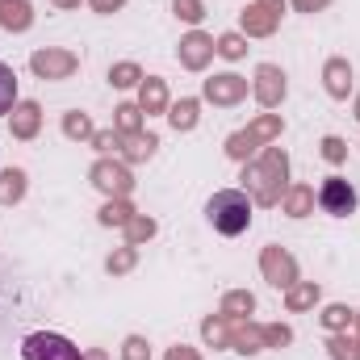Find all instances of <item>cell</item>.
I'll return each mask as SVG.
<instances>
[{"mask_svg":"<svg viewBox=\"0 0 360 360\" xmlns=\"http://www.w3.org/2000/svg\"><path fill=\"white\" fill-rule=\"evenodd\" d=\"M139 109L143 113H168V84L160 76H147L139 84Z\"/></svg>","mask_w":360,"mask_h":360,"instance_id":"ac0fdd59","label":"cell"},{"mask_svg":"<svg viewBox=\"0 0 360 360\" xmlns=\"http://www.w3.org/2000/svg\"><path fill=\"white\" fill-rule=\"evenodd\" d=\"M63 134H68L72 143H92L96 126H92V117L84 109H68V113H63Z\"/></svg>","mask_w":360,"mask_h":360,"instance_id":"603a6c76","label":"cell"},{"mask_svg":"<svg viewBox=\"0 0 360 360\" xmlns=\"http://www.w3.org/2000/svg\"><path fill=\"white\" fill-rule=\"evenodd\" d=\"M356 327H360V310H356Z\"/></svg>","mask_w":360,"mask_h":360,"instance_id":"7dc6e473","label":"cell"},{"mask_svg":"<svg viewBox=\"0 0 360 360\" xmlns=\"http://www.w3.org/2000/svg\"><path fill=\"white\" fill-rule=\"evenodd\" d=\"M122 360H151V344L143 335H126L122 344Z\"/></svg>","mask_w":360,"mask_h":360,"instance_id":"8d00e7d4","label":"cell"},{"mask_svg":"<svg viewBox=\"0 0 360 360\" xmlns=\"http://www.w3.org/2000/svg\"><path fill=\"white\" fill-rule=\"evenodd\" d=\"M264 331V348H285V344H293V331L285 327V323H269V327H260Z\"/></svg>","mask_w":360,"mask_h":360,"instance_id":"d590c367","label":"cell"},{"mask_svg":"<svg viewBox=\"0 0 360 360\" xmlns=\"http://www.w3.org/2000/svg\"><path fill=\"white\" fill-rule=\"evenodd\" d=\"M51 4H55V8H68V13H72V8H80V0H51Z\"/></svg>","mask_w":360,"mask_h":360,"instance_id":"7bdbcfd3","label":"cell"},{"mask_svg":"<svg viewBox=\"0 0 360 360\" xmlns=\"http://www.w3.org/2000/svg\"><path fill=\"white\" fill-rule=\"evenodd\" d=\"M38 130H42V105L38 101H17L13 117H8V134L30 143V139H38Z\"/></svg>","mask_w":360,"mask_h":360,"instance_id":"7c38bea8","label":"cell"},{"mask_svg":"<svg viewBox=\"0 0 360 360\" xmlns=\"http://www.w3.org/2000/svg\"><path fill=\"white\" fill-rule=\"evenodd\" d=\"M319 151H323L327 164H344V160H348V143H344L340 134H327V139L319 143Z\"/></svg>","mask_w":360,"mask_h":360,"instance_id":"e575fe53","label":"cell"},{"mask_svg":"<svg viewBox=\"0 0 360 360\" xmlns=\"http://www.w3.org/2000/svg\"><path fill=\"white\" fill-rule=\"evenodd\" d=\"M13 105H17V76L8 63H0V117L13 113Z\"/></svg>","mask_w":360,"mask_h":360,"instance_id":"1f68e13d","label":"cell"},{"mask_svg":"<svg viewBox=\"0 0 360 360\" xmlns=\"http://www.w3.org/2000/svg\"><path fill=\"white\" fill-rule=\"evenodd\" d=\"M89 180L105 193V197H130V188H134V176H130V168L122 164V160H109V155H101L96 164H92Z\"/></svg>","mask_w":360,"mask_h":360,"instance_id":"8992f818","label":"cell"},{"mask_svg":"<svg viewBox=\"0 0 360 360\" xmlns=\"http://www.w3.org/2000/svg\"><path fill=\"white\" fill-rule=\"evenodd\" d=\"M214 51H218L222 59H231V63H235V59H243V55H248V38H243V34H222V38L214 42Z\"/></svg>","mask_w":360,"mask_h":360,"instance_id":"d6a6232c","label":"cell"},{"mask_svg":"<svg viewBox=\"0 0 360 360\" xmlns=\"http://www.w3.org/2000/svg\"><path fill=\"white\" fill-rule=\"evenodd\" d=\"M134 260H139V248H130V243H126V248H117V252H113V256L105 260V272L122 276V272H130V269H134Z\"/></svg>","mask_w":360,"mask_h":360,"instance_id":"836d02e7","label":"cell"},{"mask_svg":"<svg viewBox=\"0 0 360 360\" xmlns=\"http://www.w3.org/2000/svg\"><path fill=\"white\" fill-rule=\"evenodd\" d=\"M134 214H139V210H134L126 197H109V201L101 205V214H96V218H101V226H126Z\"/></svg>","mask_w":360,"mask_h":360,"instance_id":"cb8c5ba5","label":"cell"},{"mask_svg":"<svg viewBox=\"0 0 360 360\" xmlns=\"http://www.w3.org/2000/svg\"><path fill=\"white\" fill-rule=\"evenodd\" d=\"M122 231H126V243H130V248H139V243L155 239V231H160V226H155V218H147V214H134V218H130Z\"/></svg>","mask_w":360,"mask_h":360,"instance_id":"f546056e","label":"cell"},{"mask_svg":"<svg viewBox=\"0 0 360 360\" xmlns=\"http://www.w3.org/2000/svg\"><path fill=\"white\" fill-rule=\"evenodd\" d=\"M319 297H323L319 281H297V285H289V289H285V306H289L293 314L314 310V306H319Z\"/></svg>","mask_w":360,"mask_h":360,"instance_id":"ffe728a7","label":"cell"},{"mask_svg":"<svg viewBox=\"0 0 360 360\" xmlns=\"http://www.w3.org/2000/svg\"><path fill=\"white\" fill-rule=\"evenodd\" d=\"M248 80L243 76H235V72H222V76H210L205 84H201V96L210 101V105H222V109H231V105H239L243 96H248Z\"/></svg>","mask_w":360,"mask_h":360,"instance_id":"9c48e42d","label":"cell"},{"mask_svg":"<svg viewBox=\"0 0 360 360\" xmlns=\"http://www.w3.org/2000/svg\"><path fill=\"white\" fill-rule=\"evenodd\" d=\"M243 193L256 205H281V197L289 193V155L281 147H269L260 160L243 164Z\"/></svg>","mask_w":360,"mask_h":360,"instance_id":"6da1fadb","label":"cell"},{"mask_svg":"<svg viewBox=\"0 0 360 360\" xmlns=\"http://www.w3.org/2000/svg\"><path fill=\"white\" fill-rule=\"evenodd\" d=\"M231 348L243 352V356H256V352H264V331H260L252 319H239V323L231 327Z\"/></svg>","mask_w":360,"mask_h":360,"instance_id":"9a60e30c","label":"cell"},{"mask_svg":"<svg viewBox=\"0 0 360 360\" xmlns=\"http://www.w3.org/2000/svg\"><path fill=\"white\" fill-rule=\"evenodd\" d=\"M201 340H205L210 348H231V319H222V314L205 319V323H201Z\"/></svg>","mask_w":360,"mask_h":360,"instance_id":"4316f807","label":"cell"},{"mask_svg":"<svg viewBox=\"0 0 360 360\" xmlns=\"http://www.w3.org/2000/svg\"><path fill=\"white\" fill-rule=\"evenodd\" d=\"M205 218L218 235H243L252 226V197L243 188H218L210 201H205Z\"/></svg>","mask_w":360,"mask_h":360,"instance_id":"7a4b0ae2","label":"cell"},{"mask_svg":"<svg viewBox=\"0 0 360 360\" xmlns=\"http://www.w3.org/2000/svg\"><path fill=\"white\" fill-rule=\"evenodd\" d=\"M319 319H323V327H327V331H348V327L356 323V310H348L344 302H335V306H327Z\"/></svg>","mask_w":360,"mask_h":360,"instance_id":"4dcf8cb0","label":"cell"},{"mask_svg":"<svg viewBox=\"0 0 360 360\" xmlns=\"http://www.w3.org/2000/svg\"><path fill=\"white\" fill-rule=\"evenodd\" d=\"M252 310H256V293H248V289H231V293L222 297V306H218V314L231 319V323L252 319Z\"/></svg>","mask_w":360,"mask_h":360,"instance_id":"44dd1931","label":"cell"},{"mask_svg":"<svg viewBox=\"0 0 360 360\" xmlns=\"http://www.w3.org/2000/svg\"><path fill=\"white\" fill-rule=\"evenodd\" d=\"M214 55H218V51H214V38H210V34H201V30H193V34H184V38H180V51H176L180 68H188V72H205Z\"/></svg>","mask_w":360,"mask_h":360,"instance_id":"8fae6325","label":"cell"},{"mask_svg":"<svg viewBox=\"0 0 360 360\" xmlns=\"http://www.w3.org/2000/svg\"><path fill=\"white\" fill-rule=\"evenodd\" d=\"M92 147H96L101 155L122 151V134H117V130H96V134H92Z\"/></svg>","mask_w":360,"mask_h":360,"instance_id":"f35d334b","label":"cell"},{"mask_svg":"<svg viewBox=\"0 0 360 360\" xmlns=\"http://www.w3.org/2000/svg\"><path fill=\"white\" fill-rule=\"evenodd\" d=\"M155 147H160V139L139 130V134H122V151H117V155H122L126 164H147V160L155 155Z\"/></svg>","mask_w":360,"mask_h":360,"instance_id":"e0dca14e","label":"cell"},{"mask_svg":"<svg viewBox=\"0 0 360 360\" xmlns=\"http://www.w3.org/2000/svg\"><path fill=\"white\" fill-rule=\"evenodd\" d=\"M260 272H264V281H269V285H276V289L297 285V260H293L281 243H269V248L260 252Z\"/></svg>","mask_w":360,"mask_h":360,"instance_id":"ba28073f","label":"cell"},{"mask_svg":"<svg viewBox=\"0 0 360 360\" xmlns=\"http://www.w3.org/2000/svg\"><path fill=\"white\" fill-rule=\"evenodd\" d=\"M281 130H285L281 113H260L248 130H235V134L226 139V155H231V160H239V164H248V160L256 155V147H269Z\"/></svg>","mask_w":360,"mask_h":360,"instance_id":"3957f363","label":"cell"},{"mask_svg":"<svg viewBox=\"0 0 360 360\" xmlns=\"http://www.w3.org/2000/svg\"><path fill=\"white\" fill-rule=\"evenodd\" d=\"M276 21H281V13H272L269 4H260V0H252L243 8V17H239V25H243L248 38H269V34H276Z\"/></svg>","mask_w":360,"mask_h":360,"instance_id":"4fadbf2b","label":"cell"},{"mask_svg":"<svg viewBox=\"0 0 360 360\" xmlns=\"http://www.w3.org/2000/svg\"><path fill=\"white\" fill-rule=\"evenodd\" d=\"M143 80H147V76H143V68H139V63H130V59L109 68V84H113V89H139Z\"/></svg>","mask_w":360,"mask_h":360,"instance_id":"f1b7e54d","label":"cell"},{"mask_svg":"<svg viewBox=\"0 0 360 360\" xmlns=\"http://www.w3.org/2000/svg\"><path fill=\"white\" fill-rule=\"evenodd\" d=\"M260 4H269L272 13H285V0H260Z\"/></svg>","mask_w":360,"mask_h":360,"instance_id":"ee69618b","label":"cell"},{"mask_svg":"<svg viewBox=\"0 0 360 360\" xmlns=\"http://www.w3.org/2000/svg\"><path fill=\"white\" fill-rule=\"evenodd\" d=\"M30 72L38 80H72L80 72V55L63 51V46H42V51L30 55Z\"/></svg>","mask_w":360,"mask_h":360,"instance_id":"5b68a950","label":"cell"},{"mask_svg":"<svg viewBox=\"0 0 360 360\" xmlns=\"http://www.w3.org/2000/svg\"><path fill=\"white\" fill-rule=\"evenodd\" d=\"M197 117H201V101H197V96H180V101L168 105V122H172V130H193Z\"/></svg>","mask_w":360,"mask_h":360,"instance_id":"7402d4cb","label":"cell"},{"mask_svg":"<svg viewBox=\"0 0 360 360\" xmlns=\"http://www.w3.org/2000/svg\"><path fill=\"white\" fill-rule=\"evenodd\" d=\"M21 360H84L80 348L59 331H34L21 340Z\"/></svg>","mask_w":360,"mask_h":360,"instance_id":"277c9868","label":"cell"},{"mask_svg":"<svg viewBox=\"0 0 360 360\" xmlns=\"http://www.w3.org/2000/svg\"><path fill=\"white\" fill-rule=\"evenodd\" d=\"M89 4H92V13H101V17H109V13H117V8H122L126 0H89Z\"/></svg>","mask_w":360,"mask_h":360,"instance_id":"60d3db41","label":"cell"},{"mask_svg":"<svg viewBox=\"0 0 360 360\" xmlns=\"http://www.w3.org/2000/svg\"><path fill=\"white\" fill-rule=\"evenodd\" d=\"M84 360H109V356H105L101 348H92V352H84Z\"/></svg>","mask_w":360,"mask_h":360,"instance_id":"f6af8a7d","label":"cell"},{"mask_svg":"<svg viewBox=\"0 0 360 360\" xmlns=\"http://www.w3.org/2000/svg\"><path fill=\"white\" fill-rule=\"evenodd\" d=\"M327 4H331V0H293V8H297V13H323Z\"/></svg>","mask_w":360,"mask_h":360,"instance_id":"b9f144b4","label":"cell"},{"mask_svg":"<svg viewBox=\"0 0 360 360\" xmlns=\"http://www.w3.org/2000/svg\"><path fill=\"white\" fill-rule=\"evenodd\" d=\"M25 172L21 168H4L0 172V205H17L21 197H25Z\"/></svg>","mask_w":360,"mask_h":360,"instance_id":"d4e9b609","label":"cell"},{"mask_svg":"<svg viewBox=\"0 0 360 360\" xmlns=\"http://www.w3.org/2000/svg\"><path fill=\"white\" fill-rule=\"evenodd\" d=\"M34 25V8L30 0H0V30L8 34H25Z\"/></svg>","mask_w":360,"mask_h":360,"instance_id":"2e32d148","label":"cell"},{"mask_svg":"<svg viewBox=\"0 0 360 360\" xmlns=\"http://www.w3.org/2000/svg\"><path fill=\"white\" fill-rule=\"evenodd\" d=\"M164 360H201V352H197V348H188V344H176V348H168V352H164Z\"/></svg>","mask_w":360,"mask_h":360,"instance_id":"ab89813d","label":"cell"},{"mask_svg":"<svg viewBox=\"0 0 360 360\" xmlns=\"http://www.w3.org/2000/svg\"><path fill=\"white\" fill-rule=\"evenodd\" d=\"M314 201H319L314 184H293V188L281 197V205H285L289 218H306V214H314Z\"/></svg>","mask_w":360,"mask_h":360,"instance_id":"d6986e66","label":"cell"},{"mask_svg":"<svg viewBox=\"0 0 360 360\" xmlns=\"http://www.w3.org/2000/svg\"><path fill=\"white\" fill-rule=\"evenodd\" d=\"M352 113H356V122H360V92H356V105H352Z\"/></svg>","mask_w":360,"mask_h":360,"instance_id":"bcb514c9","label":"cell"},{"mask_svg":"<svg viewBox=\"0 0 360 360\" xmlns=\"http://www.w3.org/2000/svg\"><path fill=\"white\" fill-rule=\"evenodd\" d=\"M323 89L331 101H348L352 92V63L348 59H327L323 63Z\"/></svg>","mask_w":360,"mask_h":360,"instance_id":"5bb4252c","label":"cell"},{"mask_svg":"<svg viewBox=\"0 0 360 360\" xmlns=\"http://www.w3.org/2000/svg\"><path fill=\"white\" fill-rule=\"evenodd\" d=\"M319 205H323V214H331V218H348V214L356 210V188H352V180L327 176L319 184Z\"/></svg>","mask_w":360,"mask_h":360,"instance_id":"52a82bcc","label":"cell"},{"mask_svg":"<svg viewBox=\"0 0 360 360\" xmlns=\"http://www.w3.org/2000/svg\"><path fill=\"white\" fill-rule=\"evenodd\" d=\"M252 92H256V101H260L264 109H276V105L285 101V92H289L285 72H281L276 63H260V68H256V80H252Z\"/></svg>","mask_w":360,"mask_h":360,"instance_id":"30bf717a","label":"cell"},{"mask_svg":"<svg viewBox=\"0 0 360 360\" xmlns=\"http://www.w3.org/2000/svg\"><path fill=\"white\" fill-rule=\"evenodd\" d=\"M113 130H117V134H139V130H143V109H139V101H126V105L113 109Z\"/></svg>","mask_w":360,"mask_h":360,"instance_id":"484cf974","label":"cell"},{"mask_svg":"<svg viewBox=\"0 0 360 360\" xmlns=\"http://www.w3.org/2000/svg\"><path fill=\"white\" fill-rule=\"evenodd\" d=\"M172 8H176L180 21H188V25H197V21L205 17V4H201V0H172Z\"/></svg>","mask_w":360,"mask_h":360,"instance_id":"74e56055","label":"cell"},{"mask_svg":"<svg viewBox=\"0 0 360 360\" xmlns=\"http://www.w3.org/2000/svg\"><path fill=\"white\" fill-rule=\"evenodd\" d=\"M327 356L331 360H360V335L352 340L348 331H331V340H327Z\"/></svg>","mask_w":360,"mask_h":360,"instance_id":"83f0119b","label":"cell"}]
</instances>
